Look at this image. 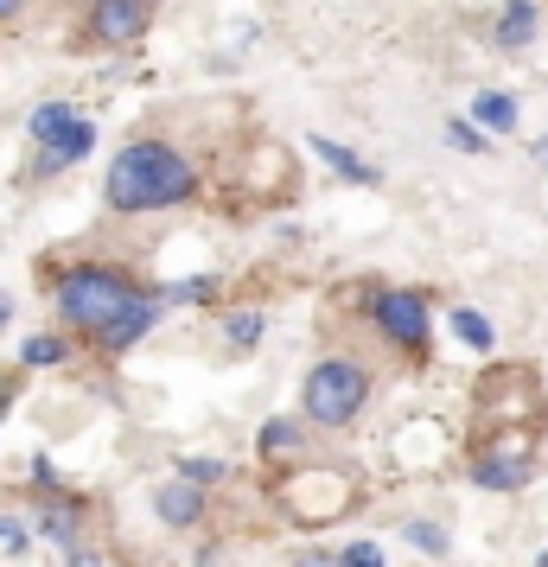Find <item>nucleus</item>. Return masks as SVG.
Returning <instances> with one entry per match:
<instances>
[{
	"instance_id": "obj_1",
	"label": "nucleus",
	"mask_w": 548,
	"mask_h": 567,
	"mask_svg": "<svg viewBox=\"0 0 548 567\" xmlns=\"http://www.w3.org/2000/svg\"><path fill=\"white\" fill-rule=\"evenodd\" d=\"M192 159L179 147H166V141H134L115 154L108 166V205L115 210H166V205H185L192 198Z\"/></svg>"
},
{
	"instance_id": "obj_2",
	"label": "nucleus",
	"mask_w": 548,
	"mask_h": 567,
	"mask_svg": "<svg viewBox=\"0 0 548 567\" xmlns=\"http://www.w3.org/2000/svg\"><path fill=\"white\" fill-rule=\"evenodd\" d=\"M141 300V287L122 275V268H103V261H83V268H71L64 281H58V312L71 319V326H83V332H103L108 319L122 307H134Z\"/></svg>"
},
{
	"instance_id": "obj_3",
	"label": "nucleus",
	"mask_w": 548,
	"mask_h": 567,
	"mask_svg": "<svg viewBox=\"0 0 548 567\" xmlns=\"http://www.w3.org/2000/svg\"><path fill=\"white\" fill-rule=\"evenodd\" d=\"M370 402V370L351 358H325L307 370V389H300V414L313 427H344L358 421V409Z\"/></svg>"
},
{
	"instance_id": "obj_4",
	"label": "nucleus",
	"mask_w": 548,
	"mask_h": 567,
	"mask_svg": "<svg viewBox=\"0 0 548 567\" xmlns=\"http://www.w3.org/2000/svg\"><path fill=\"white\" fill-rule=\"evenodd\" d=\"M27 134L39 141V159H32V173L39 179H52V173H64V166H77L90 147H96V122L83 115V109L71 103H39L32 109Z\"/></svg>"
},
{
	"instance_id": "obj_5",
	"label": "nucleus",
	"mask_w": 548,
	"mask_h": 567,
	"mask_svg": "<svg viewBox=\"0 0 548 567\" xmlns=\"http://www.w3.org/2000/svg\"><path fill=\"white\" fill-rule=\"evenodd\" d=\"M536 472V440L529 434H485L472 453V485L478 491H523Z\"/></svg>"
},
{
	"instance_id": "obj_6",
	"label": "nucleus",
	"mask_w": 548,
	"mask_h": 567,
	"mask_svg": "<svg viewBox=\"0 0 548 567\" xmlns=\"http://www.w3.org/2000/svg\"><path fill=\"white\" fill-rule=\"evenodd\" d=\"M370 319H376V332L402 344V351H427V300H421L415 287H390V293H370Z\"/></svg>"
},
{
	"instance_id": "obj_7",
	"label": "nucleus",
	"mask_w": 548,
	"mask_h": 567,
	"mask_svg": "<svg viewBox=\"0 0 548 567\" xmlns=\"http://www.w3.org/2000/svg\"><path fill=\"white\" fill-rule=\"evenodd\" d=\"M147 20H154V0H96L90 7V32L103 45H134L147 32Z\"/></svg>"
},
{
	"instance_id": "obj_8",
	"label": "nucleus",
	"mask_w": 548,
	"mask_h": 567,
	"mask_svg": "<svg viewBox=\"0 0 548 567\" xmlns=\"http://www.w3.org/2000/svg\"><path fill=\"white\" fill-rule=\"evenodd\" d=\"M154 319H159V300H154V293H141V300L115 312L96 338H103V351H128V344H141V338H147V326H154Z\"/></svg>"
},
{
	"instance_id": "obj_9",
	"label": "nucleus",
	"mask_w": 548,
	"mask_h": 567,
	"mask_svg": "<svg viewBox=\"0 0 548 567\" xmlns=\"http://www.w3.org/2000/svg\"><path fill=\"white\" fill-rule=\"evenodd\" d=\"M154 516L166 523V529H192V523L205 516V491L185 485V478H173V485L154 491Z\"/></svg>"
},
{
	"instance_id": "obj_10",
	"label": "nucleus",
	"mask_w": 548,
	"mask_h": 567,
	"mask_svg": "<svg viewBox=\"0 0 548 567\" xmlns=\"http://www.w3.org/2000/svg\"><path fill=\"white\" fill-rule=\"evenodd\" d=\"M542 27V13H536V0H504V13H497V45L504 52H523L529 39Z\"/></svg>"
},
{
	"instance_id": "obj_11",
	"label": "nucleus",
	"mask_w": 548,
	"mask_h": 567,
	"mask_svg": "<svg viewBox=\"0 0 548 567\" xmlns=\"http://www.w3.org/2000/svg\"><path fill=\"white\" fill-rule=\"evenodd\" d=\"M313 154L325 159V166H332L339 179H351V185H376V179H383V173H376V166H370L364 154H351V147H339V141H325V134H313Z\"/></svg>"
},
{
	"instance_id": "obj_12",
	"label": "nucleus",
	"mask_w": 548,
	"mask_h": 567,
	"mask_svg": "<svg viewBox=\"0 0 548 567\" xmlns=\"http://www.w3.org/2000/svg\"><path fill=\"white\" fill-rule=\"evenodd\" d=\"M39 536H52L58 548H77V536H83L77 504H45V516H39Z\"/></svg>"
},
{
	"instance_id": "obj_13",
	"label": "nucleus",
	"mask_w": 548,
	"mask_h": 567,
	"mask_svg": "<svg viewBox=\"0 0 548 567\" xmlns=\"http://www.w3.org/2000/svg\"><path fill=\"white\" fill-rule=\"evenodd\" d=\"M472 115H478V122H485L492 134H510V128H517V96H504V90H485V96L472 103Z\"/></svg>"
},
{
	"instance_id": "obj_14",
	"label": "nucleus",
	"mask_w": 548,
	"mask_h": 567,
	"mask_svg": "<svg viewBox=\"0 0 548 567\" xmlns=\"http://www.w3.org/2000/svg\"><path fill=\"white\" fill-rule=\"evenodd\" d=\"M453 332H459V344H472V351H492L497 344V326L485 319V312H472V307L453 312Z\"/></svg>"
},
{
	"instance_id": "obj_15",
	"label": "nucleus",
	"mask_w": 548,
	"mask_h": 567,
	"mask_svg": "<svg viewBox=\"0 0 548 567\" xmlns=\"http://www.w3.org/2000/svg\"><path fill=\"white\" fill-rule=\"evenodd\" d=\"M64 358H71V344L52 338V332H39V338L20 344V363H27V370H52V363H64Z\"/></svg>"
},
{
	"instance_id": "obj_16",
	"label": "nucleus",
	"mask_w": 548,
	"mask_h": 567,
	"mask_svg": "<svg viewBox=\"0 0 548 567\" xmlns=\"http://www.w3.org/2000/svg\"><path fill=\"white\" fill-rule=\"evenodd\" d=\"M224 338H230L236 351H249L261 338V312L256 307H242V312H224Z\"/></svg>"
},
{
	"instance_id": "obj_17",
	"label": "nucleus",
	"mask_w": 548,
	"mask_h": 567,
	"mask_svg": "<svg viewBox=\"0 0 548 567\" xmlns=\"http://www.w3.org/2000/svg\"><path fill=\"white\" fill-rule=\"evenodd\" d=\"M300 421H281V414H275V421H268V427H261V453H268V460H275V453H293V446H300Z\"/></svg>"
},
{
	"instance_id": "obj_18",
	"label": "nucleus",
	"mask_w": 548,
	"mask_h": 567,
	"mask_svg": "<svg viewBox=\"0 0 548 567\" xmlns=\"http://www.w3.org/2000/svg\"><path fill=\"white\" fill-rule=\"evenodd\" d=\"M210 275H192V281H173V287H159L154 300H173V307H192V300H210Z\"/></svg>"
},
{
	"instance_id": "obj_19",
	"label": "nucleus",
	"mask_w": 548,
	"mask_h": 567,
	"mask_svg": "<svg viewBox=\"0 0 548 567\" xmlns=\"http://www.w3.org/2000/svg\"><path fill=\"white\" fill-rule=\"evenodd\" d=\"M179 478L205 491V485H217V478H230V465L224 460H179Z\"/></svg>"
},
{
	"instance_id": "obj_20",
	"label": "nucleus",
	"mask_w": 548,
	"mask_h": 567,
	"mask_svg": "<svg viewBox=\"0 0 548 567\" xmlns=\"http://www.w3.org/2000/svg\"><path fill=\"white\" fill-rule=\"evenodd\" d=\"M402 536L415 542L421 555H434V561H441V555H446V529H441V523H409Z\"/></svg>"
},
{
	"instance_id": "obj_21",
	"label": "nucleus",
	"mask_w": 548,
	"mask_h": 567,
	"mask_svg": "<svg viewBox=\"0 0 548 567\" xmlns=\"http://www.w3.org/2000/svg\"><path fill=\"white\" fill-rule=\"evenodd\" d=\"M32 548V523L20 516H0V555H27Z\"/></svg>"
},
{
	"instance_id": "obj_22",
	"label": "nucleus",
	"mask_w": 548,
	"mask_h": 567,
	"mask_svg": "<svg viewBox=\"0 0 548 567\" xmlns=\"http://www.w3.org/2000/svg\"><path fill=\"white\" fill-rule=\"evenodd\" d=\"M446 141H453L459 154H485V147H492V134H478V128H472V122H459V115L446 122Z\"/></svg>"
},
{
	"instance_id": "obj_23",
	"label": "nucleus",
	"mask_w": 548,
	"mask_h": 567,
	"mask_svg": "<svg viewBox=\"0 0 548 567\" xmlns=\"http://www.w3.org/2000/svg\"><path fill=\"white\" fill-rule=\"evenodd\" d=\"M339 567H390V561H383V548H376V542H351V548L339 555Z\"/></svg>"
},
{
	"instance_id": "obj_24",
	"label": "nucleus",
	"mask_w": 548,
	"mask_h": 567,
	"mask_svg": "<svg viewBox=\"0 0 548 567\" xmlns=\"http://www.w3.org/2000/svg\"><path fill=\"white\" fill-rule=\"evenodd\" d=\"M293 567H339V555H332V548H307Z\"/></svg>"
},
{
	"instance_id": "obj_25",
	"label": "nucleus",
	"mask_w": 548,
	"mask_h": 567,
	"mask_svg": "<svg viewBox=\"0 0 548 567\" xmlns=\"http://www.w3.org/2000/svg\"><path fill=\"white\" fill-rule=\"evenodd\" d=\"M13 395H20V383H13V377L0 370V421H7V409H13Z\"/></svg>"
},
{
	"instance_id": "obj_26",
	"label": "nucleus",
	"mask_w": 548,
	"mask_h": 567,
	"mask_svg": "<svg viewBox=\"0 0 548 567\" xmlns=\"http://www.w3.org/2000/svg\"><path fill=\"white\" fill-rule=\"evenodd\" d=\"M64 567H103V561H96L90 548H64Z\"/></svg>"
},
{
	"instance_id": "obj_27",
	"label": "nucleus",
	"mask_w": 548,
	"mask_h": 567,
	"mask_svg": "<svg viewBox=\"0 0 548 567\" xmlns=\"http://www.w3.org/2000/svg\"><path fill=\"white\" fill-rule=\"evenodd\" d=\"M20 7H27V0H0V20H13V13H20Z\"/></svg>"
},
{
	"instance_id": "obj_28",
	"label": "nucleus",
	"mask_w": 548,
	"mask_h": 567,
	"mask_svg": "<svg viewBox=\"0 0 548 567\" xmlns=\"http://www.w3.org/2000/svg\"><path fill=\"white\" fill-rule=\"evenodd\" d=\"M529 159H536V166H548V141H536V147H529Z\"/></svg>"
},
{
	"instance_id": "obj_29",
	"label": "nucleus",
	"mask_w": 548,
	"mask_h": 567,
	"mask_svg": "<svg viewBox=\"0 0 548 567\" xmlns=\"http://www.w3.org/2000/svg\"><path fill=\"white\" fill-rule=\"evenodd\" d=\"M7 312H13V307H7V293H0V326H7Z\"/></svg>"
},
{
	"instance_id": "obj_30",
	"label": "nucleus",
	"mask_w": 548,
	"mask_h": 567,
	"mask_svg": "<svg viewBox=\"0 0 548 567\" xmlns=\"http://www.w3.org/2000/svg\"><path fill=\"white\" fill-rule=\"evenodd\" d=\"M536 567H548V548H542V561H536Z\"/></svg>"
}]
</instances>
